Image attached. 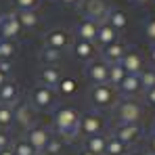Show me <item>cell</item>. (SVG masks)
I'll return each mask as SVG.
<instances>
[{"mask_svg": "<svg viewBox=\"0 0 155 155\" xmlns=\"http://www.w3.org/2000/svg\"><path fill=\"white\" fill-rule=\"evenodd\" d=\"M54 128L63 138H74L80 132V115L71 107H59L54 111Z\"/></svg>", "mask_w": 155, "mask_h": 155, "instance_id": "1", "label": "cell"}, {"mask_svg": "<svg viewBox=\"0 0 155 155\" xmlns=\"http://www.w3.org/2000/svg\"><path fill=\"white\" fill-rule=\"evenodd\" d=\"M117 124H138L143 120V105L134 99H122L113 107Z\"/></svg>", "mask_w": 155, "mask_h": 155, "instance_id": "2", "label": "cell"}, {"mask_svg": "<svg viewBox=\"0 0 155 155\" xmlns=\"http://www.w3.org/2000/svg\"><path fill=\"white\" fill-rule=\"evenodd\" d=\"M90 101L97 109H111L117 103V90L111 84H94L90 88Z\"/></svg>", "mask_w": 155, "mask_h": 155, "instance_id": "3", "label": "cell"}, {"mask_svg": "<svg viewBox=\"0 0 155 155\" xmlns=\"http://www.w3.org/2000/svg\"><path fill=\"white\" fill-rule=\"evenodd\" d=\"M113 136H115L117 140H122L126 147H130V145H134V143L140 140V136H143V126H140V124H117L115 130H113Z\"/></svg>", "mask_w": 155, "mask_h": 155, "instance_id": "4", "label": "cell"}, {"mask_svg": "<svg viewBox=\"0 0 155 155\" xmlns=\"http://www.w3.org/2000/svg\"><path fill=\"white\" fill-rule=\"evenodd\" d=\"M86 76L92 84H107L109 80V65L103 59H92L86 65Z\"/></svg>", "mask_w": 155, "mask_h": 155, "instance_id": "5", "label": "cell"}, {"mask_svg": "<svg viewBox=\"0 0 155 155\" xmlns=\"http://www.w3.org/2000/svg\"><path fill=\"white\" fill-rule=\"evenodd\" d=\"M80 132L86 136H97L103 132V117L99 113H84L80 115Z\"/></svg>", "mask_w": 155, "mask_h": 155, "instance_id": "6", "label": "cell"}, {"mask_svg": "<svg viewBox=\"0 0 155 155\" xmlns=\"http://www.w3.org/2000/svg\"><path fill=\"white\" fill-rule=\"evenodd\" d=\"M48 138H51V132H48L46 128H40V126L29 128V130H27V134H25V140L29 143V147H31L36 153H42V151H44Z\"/></svg>", "mask_w": 155, "mask_h": 155, "instance_id": "7", "label": "cell"}, {"mask_svg": "<svg viewBox=\"0 0 155 155\" xmlns=\"http://www.w3.org/2000/svg\"><path fill=\"white\" fill-rule=\"evenodd\" d=\"M52 103H54L52 88L38 84V86L31 90V107H34V109H48V107H52Z\"/></svg>", "mask_w": 155, "mask_h": 155, "instance_id": "8", "label": "cell"}, {"mask_svg": "<svg viewBox=\"0 0 155 155\" xmlns=\"http://www.w3.org/2000/svg\"><path fill=\"white\" fill-rule=\"evenodd\" d=\"M13 120L21 128H34V107L31 103H19L13 107Z\"/></svg>", "mask_w": 155, "mask_h": 155, "instance_id": "9", "label": "cell"}, {"mask_svg": "<svg viewBox=\"0 0 155 155\" xmlns=\"http://www.w3.org/2000/svg\"><path fill=\"white\" fill-rule=\"evenodd\" d=\"M109 11L111 8L107 6L105 0H86V19H92V21L101 23L107 19Z\"/></svg>", "mask_w": 155, "mask_h": 155, "instance_id": "10", "label": "cell"}, {"mask_svg": "<svg viewBox=\"0 0 155 155\" xmlns=\"http://www.w3.org/2000/svg\"><path fill=\"white\" fill-rule=\"evenodd\" d=\"M117 90V94H122L124 99H132V97H136L138 92H143V88H140V80L136 74H128V76L122 80V84L115 88Z\"/></svg>", "mask_w": 155, "mask_h": 155, "instance_id": "11", "label": "cell"}, {"mask_svg": "<svg viewBox=\"0 0 155 155\" xmlns=\"http://www.w3.org/2000/svg\"><path fill=\"white\" fill-rule=\"evenodd\" d=\"M19 21H17V13H6L0 17V31H2V38L4 40H13L17 34H19Z\"/></svg>", "mask_w": 155, "mask_h": 155, "instance_id": "12", "label": "cell"}, {"mask_svg": "<svg viewBox=\"0 0 155 155\" xmlns=\"http://www.w3.org/2000/svg\"><path fill=\"white\" fill-rule=\"evenodd\" d=\"M44 46H48V48H54V51H65L67 46H69V34L67 31H63V29H52L46 34V38H44Z\"/></svg>", "mask_w": 155, "mask_h": 155, "instance_id": "13", "label": "cell"}, {"mask_svg": "<svg viewBox=\"0 0 155 155\" xmlns=\"http://www.w3.org/2000/svg\"><path fill=\"white\" fill-rule=\"evenodd\" d=\"M126 51H128V46H126L124 42L115 40L113 44H109V46H105V48H103V61L107 63V65L120 63V61H122V57L126 54Z\"/></svg>", "mask_w": 155, "mask_h": 155, "instance_id": "14", "label": "cell"}, {"mask_svg": "<svg viewBox=\"0 0 155 155\" xmlns=\"http://www.w3.org/2000/svg\"><path fill=\"white\" fill-rule=\"evenodd\" d=\"M120 65L126 69V74H140L145 67H143V59H140V54L136 51H126V54L122 57V61H120Z\"/></svg>", "mask_w": 155, "mask_h": 155, "instance_id": "15", "label": "cell"}, {"mask_svg": "<svg viewBox=\"0 0 155 155\" xmlns=\"http://www.w3.org/2000/svg\"><path fill=\"white\" fill-rule=\"evenodd\" d=\"M115 40H117V31L109 25V23L101 21V23L97 25V40H94V42H99V44H101V48H105V46L113 44Z\"/></svg>", "mask_w": 155, "mask_h": 155, "instance_id": "16", "label": "cell"}, {"mask_svg": "<svg viewBox=\"0 0 155 155\" xmlns=\"http://www.w3.org/2000/svg\"><path fill=\"white\" fill-rule=\"evenodd\" d=\"M71 51L80 61H92L94 54H97V48H94V42H86V40H76Z\"/></svg>", "mask_w": 155, "mask_h": 155, "instance_id": "17", "label": "cell"}, {"mask_svg": "<svg viewBox=\"0 0 155 155\" xmlns=\"http://www.w3.org/2000/svg\"><path fill=\"white\" fill-rule=\"evenodd\" d=\"M97 21L92 19H84L80 25H78L76 34H78V40H86V42H94L97 40Z\"/></svg>", "mask_w": 155, "mask_h": 155, "instance_id": "18", "label": "cell"}, {"mask_svg": "<svg viewBox=\"0 0 155 155\" xmlns=\"http://www.w3.org/2000/svg\"><path fill=\"white\" fill-rule=\"evenodd\" d=\"M38 78H40V84H42V86L57 88V84H59V80H61V71H59L57 67H46V65H44V67L40 69Z\"/></svg>", "mask_w": 155, "mask_h": 155, "instance_id": "19", "label": "cell"}, {"mask_svg": "<svg viewBox=\"0 0 155 155\" xmlns=\"http://www.w3.org/2000/svg\"><path fill=\"white\" fill-rule=\"evenodd\" d=\"M105 140H107V136L103 134H97V136H86V143H84V151H88V153L92 155H105Z\"/></svg>", "mask_w": 155, "mask_h": 155, "instance_id": "20", "label": "cell"}, {"mask_svg": "<svg viewBox=\"0 0 155 155\" xmlns=\"http://www.w3.org/2000/svg\"><path fill=\"white\" fill-rule=\"evenodd\" d=\"M105 23H109L115 31H122L124 27L128 25V17H126V13H122L117 8H111L109 15H107V19H105Z\"/></svg>", "mask_w": 155, "mask_h": 155, "instance_id": "21", "label": "cell"}, {"mask_svg": "<svg viewBox=\"0 0 155 155\" xmlns=\"http://www.w3.org/2000/svg\"><path fill=\"white\" fill-rule=\"evenodd\" d=\"M126 153H128V147L122 140H117L113 134L107 136V140H105V155H126Z\"/></svg>", "mask_w": 155, "mask_h": 155, "instance_id": "22", "label": "cell"}, {"mask_svg": "<svg viewBox=\"0 0 155 155\" xmlns=\"http://www.w3.org/2000/svg\"><path fill=\"white\" fill-rule=\"evenodd\" d=\"M17 86L13 84V82H6V84H2L0 86V103L2 105H13L17 101Z\"/></svg>", "mask_w": 155, "mask_h": 155, "instance_id": "23", "label": "cell"}, {"mask_svg": "<svg viewBox=\"0 0 155 155\" xmlns=\"http://www.w3.org/2000/svg\"><path fill=\"white\" fill-rule=\"evenodd\" d=\"M126 76H128L126 69H124L120 63H113V65H109V80H107V84H111L113 88H117Z\"/></svg>", "mask_w": 155, "mask_h": 155, "instance_id": "24", "label": "cell"}, {"mask_svg": "<svg viewBox=\"0 0 155 155\" xmlns=\"http://www.w3.org/2000/svg\"><path fill=\"white\" fill-rule=\"evenodd\" d=\"M61 57H63L61 51H54V48H48V46H44L42 52H40V59H42V63H44L46 67H54V65L61 61Z\"/></svg>", "mask_w": 155, "mask_h": 155, "instance_id": "25", "label": "cell"}, {"mask_svg": "<svg viewBox=\"0 0 155 155\" xmlns=\"http://www.w3.org/2000/svg\"><path fill=\"white\" fill-rule=\"evenodd\" d=\"M13 124H15V120H13V105L0 103V132L8 130Z\"/></svg>", "mask_w": 155, "mask_h": 155, "instance_id": "26", "label": "cell"}, {"mask_svg": "<svg viewBox=\"0 0 155 155\" xmlns=\"http://www.w3.org/2000/svg\"><path fill=\"white\" fill-rule=\"evenodd\" d=\"M17 21H19L21 27L31 29V27L38 25V15H36V11H19L17 13Z\"/></svg>", "mask_w": 155, "mask_h": 155, "instance_id": "27", "label": "cell"}, {"mask_svg": "<svg viewBox=\"0 0 155 155\" xmlns=\"http://www.w3.org/2000/svg\"><path fill=\"white\" fill-rule=\"evenodd\" d=\"M78 88L76 80H71V78H61L59 80V84H57V92L59 94H63V97H69V94H74Z\"/></svg>", "mask_w": 155, "mask_h": 155, "instance_id": "28", "label": "cell"}, {"mask_svg": "<svg viewBox=\"0 0 155 155\" xmlns=\"http://www.w3.org/2000/svg\"><path fill=\"white\" fill-rule=\"evenodd\" d=\"M15 51H17V46L13 40H4V38L0 40V61H11Z\"/></svg>", "mask_w": 155, "mask_h": 155, "instance_id": "29", "label": "cell"}, {"mask_svg": "<svg viewBox=\"0 0 155 155\" xmlns=\"http://www.w3.org/2000/svg\"><path fill=\"white\" fill-rule=\"evenodd\" d=\"M138 80H140L143 92H145V90H151L155 86V69H143V71L138 74Z\"/></svg>", "mask_w": 155, "mask_h": 155, "instance_id": "30", "label": "cell"}, {"mask_svg": "<svg viewBox=\"0 0 155 155\" xmlns=\"http://www.w3.org/2000/svg\"><path fill=\"white\" fill-rule=\"evenodd\" d=\"M61 151H63V140L59 136H51L42 153L44 155H61Z\"/></svg>", "mask_w": 155, "mask_h": 155, "instance_id": "31", "label": "cell"}, {"mask_svg": "<svg viewBox=\"0 0 155 155\" xmlns=\"http://www.w3.org/2000/svg\"><path fill=\"white\" fill-rule=\"evenodd\" d=\"M11 149H13V153H15V155H34V153H36V151L29 147V143H27L25 138L15 140V143L11 145Z\"/></svg>", "mask_w": 155, "mask_h": 155, "instance_id": "32", "label": "cell"}, {"mask_svg": "<svg viewBox=\"0 0 155 155\" xmlns=\"http://www.w3.org/2000/svg\"><path fill=\"white\" fill-rule=\"evenodd\" d=\"M15 4L19 6V11H34L38 6V0H15Z\"/></svg>", "mask_w": 155, "mask_h": 155, "instance_id": "33", "label": "cell"}, {"mask_svg": "<svg viewBox=\"0 0 155 155\" xmlns=\"http://www.w3.org/2000/svg\"><path fill=\"white\" fill-rule=\"evenodd\" d=\"M145 36L155 44V17H153V19H149V21L145 23Z\"/></svg>", "mask_w": 155, "mask_h": 155, "instance_id": "34", "label": "cell"}, {"mask_svg": "<svg viewBox=\"0 0 155 155\" xmlns=\"http://www.w3.org/2000/svg\"><path fill=\"white\" fill-rule=\"evenodd\" d=\"M11 136L6 134V132H0V151H4V149H11Z\"/></svg>", "mask_w": 155, "mask_h": 155, "instance_id": "35", "label": "cell"}, {"mask_svg": "<svg viewBox=\"0 0 155 155\" xmlns=\"http://www.w3.org/2000/svg\"><path fill=\"white\" fill-rule=\"evenodd\" d=\"M11 71H13V63H11V61H0V74L8 78Z\"/></svg>", "mask_w": 155, "mask_h": 155, "instance_id": "36", "label": "cell"}, {"mask_svg": "<svg viewBox=\"0 0 155 155\" xmlns=\"http://www.w3.org/2000/svg\"><path fill=\"white\" fill-rule=\"evenodd\" d=\"M145 99H147L149 105H155V86L151 88V90H145Z\"/></svg>", "mask_w": 155, "mask_h": 155, "instance_id": "37", "label": "cell"}, {"mask_svg": "<svg viewBox=\"0 0 155 155\" xmlns=\"http://www.w3.org/2000/svg\"><path fill=\"white\" fill-rule=\"evenodd\" d=\"M147 145H149V151L155 155V132L149 134V138H147Z\"/></svg>", "mask_w": 155, "mask_h": 155, "instance_id": "38", "label": "cell"}, {"mask_svg": "<svg viewBox=\"0 0 155 155\" xmlns=\"http://www.w3.org/2000/svg\"><path fill=\"white\" fill-rule=\"evenodd\" d=\"M149 59H151V63L155 65V44H151V51H149Z\"/></svg>", "mask_w": 155, "mask_h": 155, "instance_id": "39", "label": "cell"}, {"mask_svg": "<svg viewBox=\"0 0 155 155\" xmlns=\"http://www.w3.org/2000/svg\"><path fill=\"white\" fill-rule=\"evenodd\" d=\"M0 155H15V153H13V149H4V151H0Z\"/></svg>", "mask_w": 155, "mask_h": 155, "instance_id": "40", "label": "cell"}, {"mask_svg": "<svg viewBox=\"0 0 155 155\" xmlns=\"http://www.w3.org/2000/svg\"><path fill=\"white\" fill-rule=\"evenodd\" d=\"M6 82H8V80H6V76H2V74H0V86H2V84H6Z\"/></svg>", "mask_w": 155, "mask_h": 155, "instance_id": "41", "label": "cell"}, {"mask_svg": "<svg viewBox=\"0 0 155 155\" xmlns=\"http://www.w3.org/2000/svg\"><path fill=\"white\" fill-rule=\"evenodd\" d=\"M126 155H147V153H143V151H130V153H126Z\"/></svg>", "mask_w": 155, "mask_h": 155, "instance_id": "42", "label": "cell"}, {"mask_svg": "<svg viewBox=\"0 0 155 155\" xmlns=\"http://www.w3.org/2000/svg\"><path fill=\"white\" fill-rule=\"evenodd\" d=\"M61 2H63V4H76L78 0H61Z\"/></svg>", "mask_w": 155, "mask_h": 155, "instance_id": "43", "label": "cell"}, {"mask_svg": "<svg viewBox=\"0 0 155 155\" xmlns=\"http://www.w3.org/2000/svg\"><path fill=\"white\" fill-rule=\"evenodd\" d=\"M134 2H136V4H147L149 0H134Z\"/></svg>", "mask_w": 155, "mask_h": 155, "instance_id": "44", "label": "cell"}, {"mask_svg": "<svg viewBox=\"0 0 155 155\" xmlns=\"http://www.w3.org/2000/svg\"><path fill=\"white\" fill-rule=\"evenodd\" d=\"M80 155H92V153H88V151H82V153H80Z\"/></svg>", "mask_w": 155, "mask_h": 155, "instance_id": "45", "label": "cell"}, {"mask_svg": "<svg viewBox=\"0 0 155 155\" xmlns=\"http://www.w3.org/2000/svg\"><path fill=\"white\" fill-rule=\"evenodd\" d=\"M34 155H44V153H34Z\"/></svg>", "mask_w": 155, "mask_h": 155, "instance_id": "46", "label": "cell"}, {"mask_svg": "<svg viewBox=\"0 0 155 155\" xmlns=\"http://www.w3.org/2000/svg\"><path fill=\"white\" fill-rule=\"evenodd\" d=\"M0 40H2V31H0Z\"/></svg>", "mask_w": 155, "mask_h": 155, "instance_id": "47", "label": "cell"}, {"mask_svg": "<svg viewBox=\"0 0 155 155\" xmlns=\"http://www.w3.org/2000/svg\"><path fill=\"white\" fill-rule=\"evenodd\" d=\"M147 155H153V153H147Z\"/></svg>", "mask_w": 155, "mask_h": 155, "instance_id": "48", "label": "cell"}, {"mask_svg": "<svg viewBox=\"0 0 155 155\" xmlns=\"http://www.w3.org/2000/svg\"><path fill=\"white\" fill-rule=\"evenodd\" d=\"M153 132H155V126H153Z\"/></svg>", "mask_w": 155, "mask_h": 155, "instance_id": "49", "label": "cell"}]
</instances>
